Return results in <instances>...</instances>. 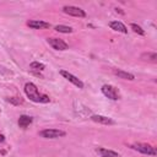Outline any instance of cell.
<instances>
[{
  "label": "cell",
  "mask_w": 157,
  "mask_h": 157,
  "mask_svg": "<svg viewBox=\"0 0 157 157\" xmlns=\"http://www.w3.org/2000/svg\"><path fill=\"white\" fill-rule=\"evenodd\" d=\"M25 93L31 101H33L36 103H48L50 101V98L47 94L39 93L37 86L34 83H32V82H27L25 85Z\"/></svg>",
  "instance_id": "cell-1"
},
{
  "label": "cell",
  "mask_w": 157,
  "mask_h": 157,
  "mask_svg": "<svg viewBox=\"0 0 157 157\" xmlns=\"http://www.w3.org/2000/svg\"><path fill=\"white\" fill-rule=\"evenodd\" d=\"M101 90H102V93H103L105 97H108L109 99L117 101V99H119V98H120L119 90H118V88H115V87H114V86H112V85H103Z\"/></svg>",
  "instance_id": "cell-2"
},
{
  "label": "cell",
  "mask_w": 157,
  "mask_h": 157,
  "mask_svg": "<svg viewBox=\"0 0 157 157\" xmlns=\"http://www.w3.org/2000/svg\"><path fill=\"white\" fill-rule=\"evenodd\" d=\"M65 135H66V132L64 130H59V129H44V130L39 131V136L44 137V139H56V137H61Z\"/></svg>",
  "instance_id": "cell-3"
},
{
  "label": "cell",
  "mask_w": 157,
  "mask_h": 157,
  "mask_svg": "<svg viewBox=\"0 0 157 157\" xmlns=\"http://www.w3.org/2000/svg\"><path fill=\"white\" fill-rule=\"evenodd\" d=\"M131 147L144 155H150V156H156L157 155V151L153 146L148 145V144H134L131 145Z\"/></svg>",
  "instance_id": "cell-4"
},
{
  "label": "cell",
  "mask_w": 157,
  "mask_h": 157,
  "mask_svg": "<svg viewBox=\"0 0 157 157\" xmlns=\"http://www.w3.org/2000/svg\"><path fill=\"white\" fill-rule=\"evenodd\" d=\"M63 11L70 16H75V17H86V12L76 6H71V5H66L63 7Z\"/></svg>",
  "instance_id": "cell-5"
},
{
  "label": "cell",
  "mask_w": 157,
  "mask_h": 157,
  "mask_svg": "<svg viewBox=\"0 0 157 157\" xmlns=\"http://www.w3.org/2000/svg\"><path fill=\"white\" fill-rule=\"evenodd\" d=\"M47 42L55 50H66V49H69L67 43H65L63 39H59V38H48Z\"/></svg>",
  "instance_id": "cell-6"
},
{
  "label": "cell",
  "mask_w": 157,
  "mask_h": 157,
  "mask_svg": "<svg viewBox=\"0 0 157 157\" xmlns=\"http://www.w3.org/2000/svg\"><path fill=\"white\" fill-rule=\"evenodd\" d=\"M60 75L63 76V77H65L69 82H71L72 85H75L76 87H78V88H83V82L80 80V78H77L75 75H72V74H70L69 71H65V70H61L60 71Z\"/></svg>",
  "instance_id": "cell-7"
},
{
  "label": "cell",
  "mask_w": 157,
  "mask_h": 157,
  "mask_svg": "<svg viewBox=\"0 0 157 157\" xmlns=\"http://www.w3.org/2000/svg\"><path fill=\"white\" fill-rule=\"evenodd\" d=\"M27 26L31 27V28H34V29H43V28H49L50 25L48 22H44V21H40V20H29L27 22Z\"/></svg>",
  "instance_id": "cell-8"
},
{
  "label": "cell",
  "mask_w": 157,
  "mask_h": 157,
  "mask_svg": "<svg viewBox=\"0 0 157 157\" xmlns=\"http://www.w3.org/2000/svg\"><path fill=\"white\" fill-rule=\"evenodd\" d=\"M113 74L115 76H118L119 78H124V80H129V81H132L135 78V76L128 71H124L121 69H113Z\"/></svg>",
  "instance_id": "cell-9"
},
{
  "label": "cell",
  "mask_w": 157,
  "mask_h": 157,
  "mask_svg": "<svg viewBox=\"0 0 157 157\" xmlns=\"http://www.w3.org/2000/svg\"><path fill=\"white\" fill-rule=\"evenodd\" d=\"M96 152L101 157H119V153L118 152L112 151V150H108V148H104V147H97L96 148Z\"/></svg>",
  "instance_id": "cell-10"
},
{
  "label": "cell",
  "mask_w": 157,
  "mask_h": 157,
  "mask_svg": "<svg viewBox=\"0 0 157 157\" xmlns=\"http://www.w3.org/2000/svg\"><path fill=\"white\" fill-rule=\"evenodd\" d=\"M91 119L94 121V123H98V124H104V125H112L114 124V120L108 118V117H104V115H92Z\"/></svg>",
  "instance_id": "cell-11"
},
{
  "label": "cell",
  "mask_w": 157,
  "mask_h": 157,
  "mask_svg": "<svg viewBox=\"0 0 157 157\" xmlns=\"http://www.w3.org/2000/svg\"><path fill=\"white\" fill-rule=\"evenodd\" d=\"M109 27L117 32H120V33H128V29L125 27L124 23H121L120 21H112L109 22Z\"/></svg>",
  "instance_id": "cell-12"
},
{
  "label": "cell",
  "mask_w": 157,
  "mask_h": 157,
  "mask_svg": "<svg viewBox=\"0 0 157 157\" xmlns=\"http://www.w3.org/2000/svg\"><path fill=\"white\" fill-rule=\"evenodd\" d=\"M32 118L31 117H28V115H21L20 118H18V126L20 128H22V129H26L31 123H32Z\"/></svg>",
  "instance_id": "cell-13"
},
{
  "label": "cell",
  "mask_w": 157,
  "mask_h": 157,
  "mask_svg": "<svg viewBox=\"0 0 157 157\" xmlns=\"http://www.w3.org/2000/svg\"><path fill=\"white\" fill-rule=\"evenodd\" d=\"M54 29L59 33H71L72 32V28L69 26H65V25H58L54 27Z\"/></svg>",
  "instance_id": "cell-14"
},
{
  "label": "cell",
  "mask_w": 157,
  "mask_h": 157,
  "mask_svg": "<svg viewBox=\"0 0 157 157\" xmlns=\"http://www.w3.org/2000/svg\"><path fill=\"white\" fill-rule=\"evenodd\" d=\"M141 58L144 60H148V61H152V63L157 61V54L156 53H145V54L141 55Z\"/></svg>",
  "instance_id": "cell-15"
},
{
  "label": "cell",
  "mask_w": 157,
  "mask_h": 157,
  "mask_svg": "<svg viewBox=\"0 0 157 157\" xmlns=\"http://www.w3.org/2000/svg\"><path fill=\"white\" fill-rule=\"evenodd\" d=\"M29 67H31L32 70L42 71V70H44V69H45V65H44V64H42V63H38V61H33V63H31V64H29Z\"/></svg>",
  "instance_id": "cell-16"
},
{
  "label": "cell",
  "mask_w": 157,
  "mask_h": 157,
  "mask_svg": "<svg viewBox=\"0 0 157 157\" xmlns=\"http://www.w3.org/2000/svg\"><path fill=\"white\" fill-rule=\"evenodd\" d=\"M131 29H132L135 33H137V34H141V36L145 34V31H144L140 26H137L136 23H131Z\"/></svg>",
  "instance_id": "cell-17"
},
{
  "label": "cell",
  "mask_w": 157,
  "mask_h": 157,
  "mask_svg": "<svg viewBox=\"0 0 157 157\" xmlns=\"http://www.w3.org/2000/svg\"><path fill=\"white\" fill-rule=\"evenodd\" d=\"M7 101H9L10 103H12V104H21V103L23 102V99L18 98V97H12V98H7Z\"/></svg>",
  "instance_id": "cell-18"
},
{
  "label": "cell",
  "mask_w": 157,
  "mask_h": 157,
  "mask_svg": "<svg viewBox=\"0 0 157 157\" xmlns=\"http://www.w3.org/2000/svg\"><path fill=\"white\" fill-rule=\"evenodd\" d=\"M4 140H5L4 139V135H0V142H4Z\"/></svg>",
  "instance_id": "cell-19"
}]
</instances>
